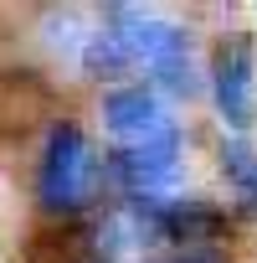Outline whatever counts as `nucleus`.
<instances>
[{"mask_svg":"<svg viewBox=\"0 0 257 263\" xmlns=\"http://www.w3.org/2000/svg\"><path fill=\"white\" fill-rule=\"evenodd\" d=\"M211 98H216V114L247 135L257 124V52L247 36H231L216 47L211 57Z\"/></svg>","mask_w":257,"mask_h":263,"instance_id":"obj_3","label":"nucleus"},{"mask_svg":"<svg viewBox=\"0 0 257 263\" xmlns=\"http://www.w3.org/2000/svg\"><path fill=\"white\" fill-rule=\"evenodd\" d=\"M77 67H82V78H93V83H118V78L134 72V52H128L123 36L103 21V26H93V31L82 36Z\"/></svg>","mask_w":257,"mask_h":263,"instance_id":"obj_6","label":"nucleus"},{"mask_svg":"<svg viewBox=\"0 0 257 263\" xmlns=\"http://www.w3.org/2000/svg\"><path fill=\"white\" fill-rule=\"evenodd\" d=\"M98 176H103V165H98L93 140L82 135V124L57 119L47 129L41 160H36V201L52 217H72L98 196Z\"/></svg>","mask_w":257,"mask_h":263,"instance_id":"obj_1","label":"nucleus"},{"mask_svg":"<svg viewBox=\"0 0 257 263\" xmlns=\"http://www.w3.org/2000/svg\"><path fill=\"white\" fill-rule=\"evenodd\" d=\"M103 124L118 145H149V140H165L175 135V124L165 114V98L144 83H123L103 98Z\"/></svg>","mask_w":257,"mask_h":263,"instance_id":"obj_5","label":"nucleus"},{"mask_svg":"<svg viewBox=\"0 0 257 263\" xmlns=\"http://www.w3.org/2000/svg\"><path fill=\"white\" fill-rule=\"evenodd\" d=\"M221 181H226V191H231V201L242 206V212H257V145L252 140H226L221 145Z\"/></svg>","mask_w":257,"mask_h":263,"instance_id":"obj_7","label":"nucleus"},{"mask_svg":"<svg viewBox=\"0 0 257 263\" xmlns=\"http://www.w3.org/2000/svg\"><path fill=\"white\" fill-rule=\"evenodd\" d=\"M103 21L134 52V67L160 78L170 93H196L201 78H196V57H190V31H180L175 21H165L160 11H144V6H113Z\"/></svg>","mask_w":257,"mask_h":263,"instance_id":"obj_2","label":"nucleus"},{"mask_svg":"<svg viewBox=\"0 0 257 263\" xmlns=\"http://www.w3.org/2000/svg\"><path fill=\"white\" fill-rule=\"evenodd\" d=\"M108 171L134 201H165V191L180 176V135H165L149 145H113Z\"/></svg>","mask_w":257,"mask_h":263,"instance_id":"obj_4","label":"nucleus"}]
</instances>
